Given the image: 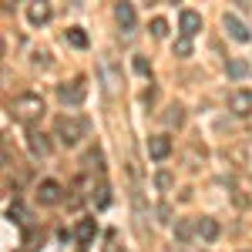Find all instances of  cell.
<instances>
[{
	"label": "cell",
	"mask_w": 252,
	"mask_h": 252,
	"mask_svg": "<svg viewBox=\"0 0 252 252\" xmlns=\"http://www.w3.org/2000/svg\"><path fill=\"white\" fill-rule=\"evenodd\" d=\"M219 232H222V229H219V222H215V219H209V215H202V219H198V239L215 242V239H219Z\"/></svg>",
	"instance_id": "14"
},
{
	"label": "cell",
	"mask_w": 252,
	"mask_h": 252,
	"mask_svg": "<svg viewBox=\"0 0 252 252\" xmlns=\"http://www.w3.org/2000/svg\"><path fill=\"white\" fill-rule=\"evenodd\" d=\"M165 34H168V20L155 17V20H152V37H165Z\"/></svg>",
	"instance_id": "24"
},
{
	"label": "cell",
	"mask_w": 252,
	"mask_h": 252,
	"mask_svg": "<svg viewBox=\"0 0 252 252\" xmlns=\"http://www.w3.org/2000/svg\"><path fill=\"white\" fill-rule=\"evenodd\" d=\"M182 121H185V111H182V104H172V108L165 111V125H168V128H182Z\"/></svg>",
	"instance_id": "18"
},
{
	"label": "cell",
	"mask_w": 252,
	"mask_h": 252,
	"mask_svg": "<svg viewBox=\"0 0 252 252\" xmlns=\"http://www.w3.org/2000/svg\"><path fill=\"white\" fill-rule=\"evenodd\" d=\"M61 195H64V189H61V182H54V178H44L37 185V202L40 205H58Z\"/></svg>",
	"instance_id": "5"
},
{
	"label": "cell",
	"mask_w": 252,
	"mask_h": 252,
	"mask_svg": "<svg viewBox=\"0 0 252 252\" xmlns=\"http://www.w3.org/2000/svg\"><path fill=\"white\" fill-rule=\"evenodd\" d=\"M54 135L64 148H74V145H81V138L88 135V121L78 115H61L54 121Z\"/></svg>",
	"instance_id": "2"
},
{
	"label": "cell",
	"mask_w": 252,
	"mask_h": 252,
	"mask_svg": "<svg viewBox=\"0 0 252 252\" xmlns=\"http://www.w3.org/2000/svg\"><path fill=\"white\" fill-rule=\"evenodd\" d=\"M148 155L155 158V161H165V158L172 155V138L168 135H152L148 138Z\"/></svg>",
	"instance_id": "9"
},
{
	"label": "cell",
	"mask_w": 252,
	"mask_h": 252,
	"mask_svg": "<svg viewBox=\"0 0 252 252\" xmlns=\"http://www.w3.org/2000/svg\"><path fill=\"white\" fill-rule=\"evenodd\" d=\"M64 40H67L71 47H78V51H84V47H88V34H84L81 27H71V31L64 34Z\"/></svg>",
	"instance_id": "17"
},
{
	"label": "cell",
	"mask_w": 252,
	"mask_h": 252,
	"mask_svg": "<svg viewBox=\"0 0 252 252\" xmlns=\"http://www.w3.org/2000/svg\"><path fill=\"white\" fill-rule=\"evenodd\" d=\"M246 74H249V61H242V58L229 61V78H246Z\"/></svg>",
	"instance_id": "20"
},
{
	"label": "cell",
	"mask_w": 252,
	"mask_h": 252,
	"mask_svg": "<svg viewBox=\"0 0 252 252\" xmlns=\"http://www.w3.org/2000/svg\"><path fill=\"white\" fill-rule=\"evenodd\" d=\"M91 202H94L97 209H108V205H111V189H108V185H97L94 195H91Z\"/></svg>",
	"instance_id": "19"
},
{
	"label": "cell",
	"mask_w": 252,
	"mask_h": 252,
	"mask_svg": "<svg viewBox=\"0 0 252 252\" xmlns=\"http://www.w3.org/2000/svg\"><path fill=\"white\" fill-rule=\"evenodd\" d=\"M7 219H10L14 225H24V229H31V215H27V209H24L20 202H14V205H7Z\"/></svg>",
	"instance_id": "16"
},
{
	"label": "cell",
	"mask_w": 252,
	"mask_h": 252,
	"mask_svg": "<svg viewBox=\"0 0 252 252\" xmlns=\"http://www.w3.org/2000/svg\"><path fill=\"white\" fill-rule=\"evenodd\" d=\"M232 161H235V165H239L246 175H252V141H246V145L232 148Z\"/></svg>",
	"instance_id": "13"
},
{
	"label": "cell",
	"mask_w": 252,
	"mask_h": 252,
	"mask_svg": "<svg viewBox=\"0 0 252 252\" xmlns=\"http://www.w3.org/2000/svg\"><path fill=\"white\" fill-rule=\"evenodd\" d=\"M178 31H182V37L192 40L198 31H202V14L198 10H182L178 14Z\"/></svg>",
	"instance_id": "6"
},
{
	"label": "cell",
	"mask_w": 252,
	"mask_h": 252,
	"mask_svg": "<svg viewBox=\"0 0 252 252\" xmlns=\"http://www.w3.org/2000/svg\"><path fill=\"white\" fill-rule=\"evenodd\" d=\"M94 235H97V222H94V219H81L78 229H74V239H78L81 246H91Z\"/></svg>",
	"instance_id": "12"
},
{
	"label": "cell",
	"mask_w": 252,
	"mask_h": 252,
	"mask_svg": "<svg viewBox=\"0 0 252 252\" xmlns=\"http://www.w3.org/2000/svg\"><path fill=\"white\" fill-rule=\"evenodd\" d=\"M44 111H47V104H44V97L34 94V91H24V94H17L14 101H10V118L20 121V125H34V121H40Z\"/></svg>",
	"instance_id": "1"
},
{
	"label": "cell",
	"mask_w": 252,
	"mask_h": 252,
	"mask_svg": "<svg viewBox=\"0 0 252 252\" xmlns=\"http://www.w3.org/2000/svg\"><path fill=\"white\" fill-rule=\"evenodd\" d=\"M27 148H31V155H34V158H47V155H51V141H47V135L37 131V128L27 131Z\"/></svg>",
	"instance_id": "8"
},
{
	"label": "cell",
	"mask_w": 252,
	"mask_h": 252,
	"mask_svg": "<svg viewBox=\"0 0 252 252\" xmlns=\"http://www.w3.org/2000/svg\"><path fill=\"white\" fill-rule=\"evenodd\" d=\"M158 189H172V172H158Z\"/></svg>",
	"instance_id": "26"
},
{
	"label": "cell",
	"mask_w": 252,
	"mask_h": 252,
	"mask_svg": "<svg viewBox=\"0 0 252 252\" xmlns=\"http://www.w3.org/2000/svg\"><path fill=\"white\" fill-rule=\"evenodd\" d=\"M175 54H178V58H189V54H192V40L178 37V40H175Z\"/></svg>",
	"instance_id": "25"
},
{
	"label": "cell",
	"mask_w": 252,
	"mask_h": 252,
	"mask_svg": "<svg viewBox=\"0 0 252 252\" xmlns=\"http://www.w3.org/2000/svg\"><path fill=\"white\" fill-rule=\"evenodd\" d=\"M131 67H135V74H152V61H148V58H141V54H135Z\"/></svg>",
	"instance_id": "22"
},
{
	"label": "cell",
	"mask_w": 252,
	"mask_h": 252,
	"mask_svg": "<svg viewBox=\"0 0 252 252\" xmlns=\"http://www.w3.org/2000/svg\"><path fill=\"white\" fill-rule=\"evenodd\" d=\"M37 242H40V232L31 225V229H24V246L27 249H37Z\"/></svg>",
	"instance_id": "23"
},
{
	"label": "cell",
	"mask_w": 252,
	"mask_h": 252,
	"mask_svg": "<svg viewBox=\"0 0 252 252\" xmlns=\"http://www.w3.org/2000/svg\"><path fill=\"white\" fill-rule=\"evenodd\" d=\"M101 71H104V81H108V94H118V84H121V81H118L115 71H111V61H104Z\"/></svg>",
	"instance_id": "21"
},
{
	"label": "cell",
	"mask_w": 252,
	"mask_h": 252,
	"mask_svg": "<svg viewBox=\"0 0 252 252\" xmlns=\"http://www.w3.org/2000/svg\"><path fill=\"white\" fill-rule=\"evenodd\" d=\"M58 97H61V104H81V101L88 97V81H84V78H74L71 84H61V88H58Z\"/></svg>",
	"instance_id": "3"
},
{
	"label": "cell",
	"mask_w": 252,
	"mask_h": 252,
	"mask_svg": "<svg viewBox=\"0 0 252 252\" xmlns=\"http://www.w3.org/2000/svg\"><path fill=\"white\" fill-rule=\"evenodd\" d=\"M175 235H178V242H189L192 235H198V222H192V219H178V222H175Z\"/></svg>",
	"instance_id": "15"
},
{
	"label": "cell",
	"mask_w": 252,
	"mask_h": 252,
	"mask_svg": "<svg viewBox=\"0 0 252 252\" xmlns=\"http://www.w3.org/2000/svg\"><path fill=\"white\" fill-rule=\"evenodd\" d=\"M229 111L235 118H249L252 115V91H246V88L229 91Z\"/></svg>",
	"instance_id": "4"
},
{
	"label": "cell",
	"mask_w": 252,
	"mask_h": 252,
	"mask_svg": "<svg viewBox=\"0 0 252 252\" xmlns=\"http://www.w3.org/2000/svg\"><path fill=\"white\" fill-rule=\"evenodd\" d=\"M27 20H31L34 27H44V24L51 20V3H44V0H37V3H27Z\"/></svg>",
	"instance_id": "11"
},
{
	"label": "cell",
	"mask_w": 252,
	"mask_h": 252,
	"mask_svg": "<svg viewBox=\"0 0 252 252\" xmlns=\"http://www.w3.org/2000/svg\"><path fill=\"white\" fill-rule=\"evenodd\" d=\"M115 20H118V27H121L125 34H135L138 17H135V7H131V3H115Z\"/></svg>",
	"instance_id": "7"
},
{
	"label": "cell",
	"mask_w": 252,
	"mask_h": 252,
	"mask_svg": "<svg viewBox=\"0 0 252 252\" xmlns=\"http://www.w3.org/2000/svg\"><path fill=\"white\" fill-rule=\"evenodd\" d=\"M225 31H229V37L239 40V44H246V40L252 37V31H249V27H246L239 17H235V14H225Z\"/></svg>",
	"instance_id": "10"
}]
</instances>
